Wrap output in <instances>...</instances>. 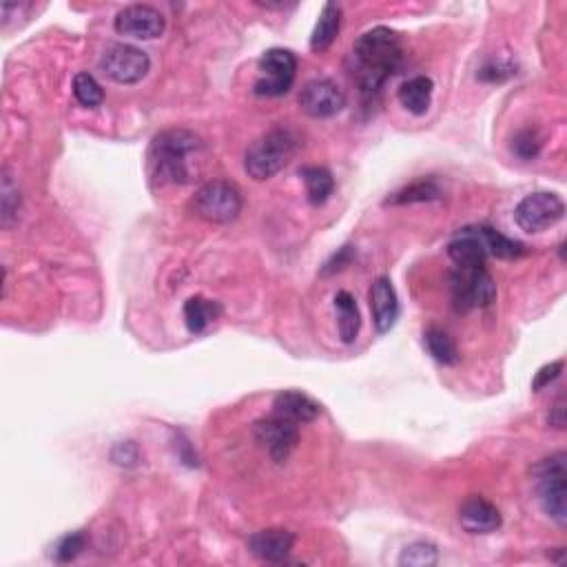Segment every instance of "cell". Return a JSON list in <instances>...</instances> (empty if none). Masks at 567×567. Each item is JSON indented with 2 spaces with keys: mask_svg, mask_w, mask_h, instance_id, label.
Here are the masks:
<instances>
[{
  "mask_svg": "<svg viewBox=\"0 0 567 567\" xmlns=\"http://www.w3.org/2000/svg\"><path fill=\"white\" fill-rule=\"evenodd\" d=\"M353 76L364 102H373L386 82L404 65V43L401 36L388 27H373L355 40L353 45Z\"/></svg>",
  "mask_w": 567,
  "mask_h": 567,
  "instance_id": "cell-1",
  "label": "cell"
},
{
  "mask_svg": "<svg viewBox=\"0 0 567 567\" xmlns=\"http://www.w3.org/2000/svg\"><path fill=\"white\" fill-rule=\"evenodd\" d=\"M209 149L200 136L187 129H167L151 140L147 171L160 187H184L198 180Z\"/></svg>",
  "mask_w": 567,
  "mask_h": 567,
  "instance_id": "cell-2",
  "label": "cell"
},
{
  "mask_svg": "<svg viewBox=\"0 0 567 567\" xmlns=\"http://www.w3.org/2000/svg\"><path fill=\"white\" fill-rule=\"evenodd\" d=\"M300 140L291 129L277 127L257 138L244 153V171L249 178L264 182L280 173L295 158Z\"/></svg>",
  "mask_w": 567,
  "mask_h": 567,
  "instance_id": "cell-3",
  "label": "cell"
},
{
  "mask_svg": "<svg viewBox=\"0 0 567 567\" xmlns=\"http://www.w3.org/2000/svg\"><path fill=\"white\" fill-rule=\"evenodd\" d=\"M536 477V492H539V503L548 517L565 528L567 523V472H565V452L541 459L532 468Z\"/></svg>",
  "mask_w": 567,
  "mask_h": 567,
  "instance_id": "cell-4",
  "label": "cell"
},
{
  "mask_svg": "<svg viewBox=\"0 0 567 567\" xmlns=\"http://www.w3.org/2000/svg\"><path fill=\"white\" fill-rule=\"evenodd\" d=\"M242 193L233 182L209 180L195 191L191 200V209L198 218L211 224H231L242 213Z\"/></svg>",
  "mask_w": 567,
  "mask_h": 567,
  "instance_id": "cell-5",
  "label": "cell"
},
{
  "mask_svg": "<svg viewBox=\"0 0 567 567\" xmlns=\"http://www.w3.org/2000/svg\"><path fill=\"white\" fill-rule=\"evenodd\" d=\"M450 297L457 313H470L474 308H486L497 300V284L486 266L457 268L450 275Z\"/></svg>",
  "mask_w": 567,
  "mask_h": 567,
  "instance_id": "cell-6",
  "label": "cell"
},
{
  "mask_svg": "<svg viewBox=\"0 0 567 567\" xmlns=\"http://www.w3.org/2000/svg\"><path fill=\"white\" fill-rule=\"evenodd\" d=\"M257 76L253 94L260 98H277L288 94L297 76V58L291 49L273 47L257 60Z\"/></svg>",
  "mask_w": 567,
  "mask_h": 567,
  "instance_id": "cell-7",
  "label": "cell"
},
{
  "mask_svg": "<svg viewBox=\"0 0 567 567\" xmlns=\"http://www.w3.org/2000/svg\"><path fill=\"white\" fill-rule=\"evenodd\" d=\"M98 65L102 74L118 85H138L151 71V58L136 45L116 43L105 49Z\"/></svg>",
  "mask_w": 567,
  "mask_h": 567,
  "instance_id": "cell-8",
  "label": "cell"
},
{
  "mask_svg": "<svg viewBox=\"0 0 567 567\" xmlns=\"http://www.w3.org/2000/svg\"><path fill=\"white\" fill-rule=\"evenodd\" d=\"M565 215V202L559 193L536 191L525 198L514 209V222L525 233H541L561 222Z\"/></svg>",
  "mask_w": 567,
  "mask_h": 567,
  "instance_id": "cell-9",
  "label": "cell"
},
{
  "mask_svg": "<svg viewBox=\"0 0 567 567\" xmlns=\"http://www.w3.org/2000/svg\"><path fill=\"white\" fill-rule=\"evenodd\" d=\"M253 437L268 452V457L282 463L291 457V452L297 448V443H300V426L284 417L271 415L255 421Z\"/></svg>",
  "mask_w": 567,
  "mask_h": 567,
  "instance_id": "cell-10",
  "label": "cell"
},
{
  "mask_svg": "<svg viewBox=\"0 0 567 567\" xmlns=\"http://www.w3.org/2000/svg\"><path fill=\"white\" fill-rule=\"evenodd\" d=\"M113 29H116L120 36H129L136 40H153L164 34V29H167V18H164L160 9L151 5H129L116 14Z\"/></svg>",
  "mask_w": 567,
  "mask_h": 567,
  "instance_id": "cell-11",
  "label": "cell"
},
{
  "mask_svg": "<svg viewBox=\"0 0 567 567\" xmlns=\"http://www.w3.org/2000/svg\"><path fill=\"white\" fill-rule=\"evenodd\" d=\"M300 107L311 118H333L346 107V94L331 78H315L304 85Z\"/></svg>",
  "mask_w": 567,
  "mask_h": 567,
  "instance_id": "cell-12",
  "label": "cell"
},
{
  "mask_svg": "<svg viewBox=\"0 0 567 567\" xmlns=\"http://www.w3.org/2000/svg\"><path fill=\"white\" fill-rule=\"evenodd\" d=\"M370 313L379 335H386L395 328L399 319V297L390 277L381 275L370 286Z\"/></svg>",
  "mask_w": 567,
  "mask_h": 567,
  "instance_id": "cell-13",
  "label": "cell"
},
{
  "mask_svg": "<svg viewBox=\"0 0 567 567\" xmlns=\"http://www.w3.org/2000/svg\"><path fill=\"white\" fill-rule=\"evenodd\" d=\"M246 548L255 559L266 563H284L295 548V534L284 528H268L249 536Z\"/></svg>",
  "mask_w": 567,
  "mask_h": 567,
  "instance_id": "cell-14",
  "label": "cell"
},
{
  "mask_svg": "<svg viewBox=\"0 0 567 567\" xmlns=\"http://www.w3.org/2000/svg\"><path fill=\"white\" fill-rule=\"evenodd\" d=\"M448 255L450 260L457 264V268H481L488 262V251L483 246L477 224L463 226L452 240L448 242Z\"/></svg>",
  "mask_w": 567,
  "mask_h": 567,
  "instance_id": "cell-15",
  "label": "cell"
},
{
  "mask_svg": "<svg viewBox=\"0 0 567 567\" xmlns=\"http://www.w3.org/2000/svg\"><path fill=\"white\" fill-rule=\"evenodd\" d=\"M461 528L470 534H490L501 528V512L483 497H472L459 510Z\"/></svg>",
  "mask_w": 567,
  "mask_h": 567,
  "instance_id": "cell-16",
  "label": "cell"
},
{
  "mask_svg": "<svg viewBox=\"0 0 567 567\" xmlns=\"http://www.w3.org/2000/svg\"><path fill=\"white\" fill-rule=\"evenodd\" d=\"M319 412H322V406L300 390H282L273 399V415L293 421L297 426L311 424L319 417Z\"/></svg>",
  "mask_w": 567,
  "mask_h": 567,
  "instance_id": "cell-17",
  "label": "cell"
},
{
  "mask_svg": "<svg viewBox=\"0 0 567 567\" xmlns=\"http://www.w3.org/2000/svg\"><path fill=\"white\" fill-rule=\"evenodd\" d=\"M432 94H435V82H432V78L415 76L399 87L397 98L401 107L410 111L412 116H426L432 105Z\"/></svg>",
  "mask_w": 567,
  "mask_h": 567,
  "instance_id": "cell-18",
  "label": "cell"
},
{
  "mask_svg": "<svg viewBox=\"0 0 567 567\" xmlns=\"http://www.w3.org/2000/svg\"><path fill=\"white\" fill-rule=\"evenodd\" d=\"M222 313L224 308L220 302L206 300L202 295H193L184 304V324H187L191 335H202L209 331L213 322H218Z\"/></svg>",
  "mask_w": 567,
  "mask_h": 567,
  "instance_id": "cell-19",
  "label": "cell"
},
{
  "mask_svg": "<svg viewBox=\"0 0 567 567\" xmlns=\"http://www.w3.org/2000/svg\"><path fill=\"white\" fill-rule=\"evenodd\" d=\"M339 29H342V7L335 3H326L322 7V12H319L317 25L313 29L311 49L317 51V54H322V51H326L335 43Z\"/></svg>",
  "mask_w": 567,
  "mask_h": 567,
  "instance_id": "cell-20",
  "label": "cell"
},
{
  "mask_svg": "<svg viewBox=\"0 0 567 567\" xmlns=\"http://www.w3.org/2000/svg\"><path fill=\"white\" fill-rule=\"evenodd\" d=\"M335 311H337V331L344 344H353L359 328H362V315H359L357 300L348 291H339L335 295Z\"/></svg>",
  "mask_w": 567,
  "mask_h": 567,
  "instance_id": "cell-21",
  "label": "cell"
},
{
  "mask_svg": "<svg viewBox=\"0 0 567 567\" xmlns=\"http://www.w3.org/2000/svg\"><path fill=\"white\" fill-rule=\"evenodd\" d=\"M477 231L483 246H486L488 257H497V260H519L525 253V246L519 240L499 233L488 224H477Z\"/></svg>",
  "mask_w": 567,
  "mask_h": 567,
  "instance_id": "cell-22",
  "label": "cell"
},
{
  "mask_svg": "<svg viewBox=\"0 0 567 567\" xmlns=\"http://www.w3.org/2000/svg\"><path fill=\"white\" fill-rule=\"evenodd\" d=\"M424 346L430 353V357L435 359V362L443 364V366H455L459 364V348L455 344V339H452L443 328L439 326H430L426 328L424 333Z\"/></svg>",
  "mask_w": 567,
  "mask_h": 567,
  "instance_id": "cell-23",
  "label": "cell"
},
{
  "mask_svg": "<svg viewBox=\"0 0 567 567\" xmlns=\"http://www.w3.org/2000/svg\"><path fill=\"white\" fill-rule=\"evenodd\" d=\"M302 180L306 184V195L308 202L313 206H322L331 198L335 191V178L333 173L328 171L326 167H304L300 171Z\"/></svg>",
  "mask_w": 567,
  "mask_h": 567,
  "instance_id": "cell-24",
  "label": "cell"
},
{
  "mask_svg": "<svg viewBox=\"0 0 567 567\" xmlns=\"http://www.w3.org/2000/svg\"><path fill=\"white\" fill-rule=\"evenodd\" d=\"M441 198V187L430 178L410 182L408 187L399 189L386 200V206H404V204H419V202H435Z\"/></svg>",
  "mask_w": 567,
  "mask_h": 567,
  "instance_id": "cell-25",
  "label": "cell"
},
{
  "mask_svg": "<svg viewBox=\"0 0 567 567\" xmlns=\"http://www.w3.org/2000/svg\"><path fill=\"white\" fill-rule=\"evenodd\" d=\"M18 209H20V193H18V184L12 178L9 169H3V187H0V218H3V226L9 229L14 224V220L18 218Z\"/></svg>",
  "mask_w": 567,
  "mask_h": 567,
  "instance_id": "cell-26",
  "label": "cell"
},
{
  "mask_svg": "<svg viewBox=\"0 0 567 567\" xmlns=\"http://www.w3.org/2000/svg\"><path fill=\"white\" fill-rule=\"evenodd\" d=\"M74 96L80 102L82 107L87 109H96L105 102V91H102L100 82L87 74V71H80L74 78Z\"/></svg>",
  "mask_w": 567,
  "mask_h": 567,
  "instance_id": "cell-27",
  "label": "cell"
},
{
  "mask_svg": "<svg viewBox=\"0 0 567 567\" xmlns=\"http://www.w3.org/2000/svg\"><path fill=\"white\" fill-rule=\"evenodd\" d=\"M439 561L437 545H432L428 541H415L404 548L399 556L401 567H432Z\"/></svg>",
  "mask_w": 567,
  "mask_h": 567,
  "instance_id": "cell-28",
  "label": "cell"
},
{
  "mask_svg": "<svg viewBox=\"0 0 567 567\" xmlns=\"http://www.w3.org/2000/svg\"><path fill=\"white\" fill-rule=\"evenodd\" d=\"M543 149V138L536 129H521L517 136L512 138V153L521 160H534Z\"/></svg>",
  "mask_w": 567,
  "mask_h": 567,
  "instance_id": "cell-29",
  "label": "cell"
},
{
  "mask_svg": "<svg viewBox=\"0 0 567 567\" xmlns=\"http://www.w3.org/2000/svg\"><path fill=\"white\" fill-rule=\"evenodd\" d=\"M87 548V534L78 530V532H69L67 536L58 541L56 545V561L58 563H71L76 561L78 556L82 554V550Z\"/></svg>",
  "mask_w": 567,
  "mask_h": 567,
  "instance_id": "cell-30",
  "label": "cell"
},
{
  "mask_svg": "<svg viewBox=\"0 0 567 567\" xmlns=\"http://www.w3.org/2000/svg\"><path fill=\"white\" fill-rule=\"evenodd\" d=\"M355 260V246H342V249H337V253H333L331 257H328L324 268H322V277H328V275H335L339 271H344V268Z\"/></svg>",
  "mask_w": 567,
  "mask_h": 567,
  "instance_id": "cell-31",
  "label": "cell"
},
{
  "mask_svg": "<svg viewBox=\"0 0 567 567\" xmlns=\"http://www.w3.org/2000/svg\"><path fill=\"white\" fill-rule=\"evenodd\" d=\"M563 373V362L559 359V362H550V364H545L539 373L534 375V381H532V390L534 393H541L543 388H548L550 384H554L556 379L561 377Z\"/></svg>",
  "mask_w": 567,
  "mask_h": 567,
  "instance_id": "cell-32",
  "label": "cell"
},
{
  "mask_svg": "<svg viewBox=\"0 0 567 567\" xmlns=\"http://www.w3.org/2000/svg\"><path fill=\"white\" fill-rule=\"evenodd\" d=\"M548 424L556 430H563L565 428V399L559 397L554 401V406L550 408V415H548Z\"/></svg>",
  "mask_w": 567,
  "mask_h": 567,
  "instance_id": "cell-33",
  "label": "cell"
}]
</instances>
